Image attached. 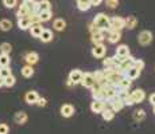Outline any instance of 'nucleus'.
I'll return each instance as SVG.
<instances>
[{
  "label": "nucleus",
  "instance_id": "1",
  "mask_svg": "<svg viewBox=\"0 0 155 134\" xmlns=\"http://www.w3.org/2000/svg\"><path fill=\"white\" fill-rule=\"evenodd\" d=\"M92 23H93V24L96 26L99 30H101V31H107V32H108L109 30H111L109 17L107 16L105 14H103V12L97 14L96 16H94V19H93V22H92Z\"/></svg>",
  "mask_w": 155,
  "mask_h": 134
},
{
  "label": "nucleus",
  "instance_id": "2",
  "mask_svg": "<svg viewBox=\"0 0 155 134\" xmlns=\"http://www.w3.org/2000/svg\"><path fill=\"white\" fill-rule=\"evenodd\" d=\"M135 59H136V58H134L131 54H130L128 56H126V58H121L120 64L116 67V70L124 74V73H126V71L128 70V68H131V67L134 66V63H135Z\"/></svg>",
  "mask_w": 155,
  "mask_h": 134
},
{
  "label": "nucleus",
  "instance_id": "3",
  "mask_svg": "<svg viewBox=\"0 0 155 134\" xmlns=\"http://www.w3.org/2000/svg\"><path fill=\"white\" fill-rule=\"evenodd\" d=\"M153 39H154L153 32L148 31V30H144V31L139 32V35H138V42L140 46H150V44L153 43Z\"/></svg>",
  "mask_w": 155,
  "mask_h": 134
},
{
  "label": "nucleus",
  "instance_id": "4",
  "mask_svg": "<svg viewBox=\"0 0 155 134\" xmlns=\"http://www.w3.org/2000/svg\"><path fill=\"white\" fill-rule=\"evenodd\" d=\"M109 23H111V30H116V31H121L126 28V19L121 16H113L109 17Z\"/></svg>",
  "mask_w": 155,
  "mask_h": 134
},
{
  "label": "nucleus",
  "instance_id": "5",
  "mask_svg": "<svg viewBox=\"0 0 155 134\" xmlns=\"http://www.w3.org/2000/svg\"><path fill=\"white\" fill-rule=\"evenodd\" d=\"M80 85H82L85 89H92L94 85H96V79H94L93 74L92 73H84L82 74V78Z\"/></svg>",
  "mask_w": 155,
  "mask_h": 134
},
{
  "label": "nucleus",
  "instance_id": "6",
  "mask_svg": "<svg viewBox=\"0 0 155 134\" xmlns=\"http://www.w3.org/2000/svg\"><path fill=\"white\" fill-rule=\"evenodd\" d=\"M82 71L80 70H71L70 74H69V79H68V85L71 86V85H78L81 82V78H82Z\"/></svg>",
  "mask_w": 155,
  "mask_h": 134
},
{
  "label": "nucleus",
  "instance_id": "7",
  "mask_svg": "<svg viewBox=\"0 0 155 134\" xmlns=\"http://www.w3.org/2000/svg\"><path fill=\"white\" fill-rule=\"evenodd\" d=\"M107 107V103L104 99H93V102L91 103V110L96 114H101L104 109Z\"/></svg>",
  "mask_w": 155,
  "mask_h": 134
},
{
  "label": "nucleus",
  "instance_id": "8",
  "mask_svg": "<svg viewBox=\"0 0 155 134\" xmlns=\"http://www.w3.org/2000/svg\"><path fill=\"white\" fill-rule=\"evenodd\" d=\"M105 52H107V47L104 46L103 43L100 44H94V47L92 48V55L97 59H101L105 56Z\"/></svg>",
  "mask_w": 155,
  "mask_h": 134
},
{
  "label": "nucleus",
  "instance_id": "9",
  "mask_svg": "<svg viewBox=\"0 0 155 134\" xmlns=\"http://www.w3.org/2000/svg\"><path fill=\"white\" fill-rule=\"evenodd\" d=\"M107 39H108V42H109V43H112V44L117 43V42L121 39V31L109 30V31L107 32Z\"/></svg>",
  "mask_w": 155,
  "mask_h": 134
},
{
  "label": "nucleus",
  "instance_id": "10",
  "mask_svg": "<svg viewBox=\"0 0 155 134\" xmlns=\"http://www.w3.org/2000/svg\"><path fill=\"white\" fill-rule=\"evenodd\" d=\"M130 95H131V98L134 99V102H135V103L143 102V101H144V98H146V93L142 90V89H136V90L131 91Z\"/></svg>",
  "mask_w": 155,
  "mask_h": 134
},
{
  "label": "nucleus",
  "instance_id": "11",
  "mask_svg": "<svg viewBox=\"0 0 155 134\" xmlns=\"http://www.w3.org/2000/svg\"><path fill=\"white\" fill-rule=\"evenodd\" d=\"M74 106L70 105V103H65V105L61 106V115L64 118H70L71 115H74Z\"/></svg>",
  "mask_w": 155,
  "mask_h": 134
},
{
  "label": "nucleus",
  "instance_id": "12",
  "mask_svg": "<svg viewBox=\"0 0 155 134\" xmlns=\"http://www.w3.org/2000/svg\"><path fill=\"white\" fill-rule=\"evenodd\" d=\"M92 98L93 99H104L105 101V98H104V89L103 86L100 85H94L93 87H92Z\"/></svg>",
  "mask_w": 155,
  "mask_h": 134
},
{
  "label": "nucleus",
  "instance_id": "13",
  "mask_svg": "<svg viewBox=\"0 0 155 134\" xmlns=\"http://www.w3.org/2000/svg\"><path fill=\"white\" fill-rule=\"evenodd\" d=\"M22 4L30 11V14H38V2L37 0H23Z\"/></svg>",
  "mask_w": 155,
  "mask_h": 134
},
{
  "label": "nucleus",
  "instance_id": "14",
  "mask_svg": "<svg viewBox=\"0 0 155 134\" xmlns=\"http://www.w3.org/2000/svg\"><path fill=\"white\" fill-rule=\"evenodd\" d=\"M140 73H142V70H139L138 67L132 66L131 68H128V70L126 71V73H124V75H126L128 79L134 80V79H138V78H139V75H140Z\"/></svg>",
  "mask_w": 155,
  "mask_h": 134
},
{
  "label": "nucleus",
  "instance_id": "15",
  "mask_svg": "<svg viewBox=\"0 0 155 134\" xmlns=\"http://www.w3.org/2000/svg\"><path fill=\"white\" fill-rule=\"evenodd\" d=\"M91 35H92V38H91L92 43L93 44H100V43H103L104 42V39H105L107 31H99V32H94V34H91Z\"/></svg>",
  "mask_w": 155,
  "mask_h": 134
},
{
  "label": "nucleus",
  "instance_id": "16",
  "mask_svg": "<svg viewBox=\"0 0 155 134\" xmlns=\"http://www.w3.org/2000/svg\"><path fill=\"white\" fill-rule=\"evenodd\" d=\"M28 30H30V34L34 38H39L45 28L42 27V23H34V24H31V27H30Z\"/></svg>",
  "mask_w": 155,
  "mask_h": 134
},
{
  "label": "nucleus",
  "instance_id": "17",
  "mask_svg": "<svg viewBox=\"0 0 155 134\" xmlns=\"http://www.w3.org/2000/svg\"><path fill=\"white\" fill-rule=\"evenodd\" d=\"M28 120V117H27V113L26 111H18V113H15V115H14V121H15V123H18V125H25L26 122H27Z\"/></svg>",
  "mask_w": 155,
  "mask_h": 134
},
{
  "label": "nucleus",
  "instance_id": "18",
  "mask_svg": "<svg viewBox=\"0 0 155 134\" xmlns=\"http://www.w3.org/2000/svg\"><path fill=\"white\" fill-rule=\"evenodd\" d=\"M93 76H94V79H96L97 85L103 86V85H105V83H108L107 82V76H105V74H104L103 70H96L93 73Z\"/></svg>",
  "mask_w": 155,
  "mask_h": 134
},
{
  "label": "nucleus",
  "instance_id": "19",
  "mask_svg": "<svg viewBox=\"0 0 155 134\" xmlns=\"http://www.w3.org/2000/svg\"><path fill=\"white\" fill-rule=\"evenodd\" d=\"M38 98H39V95H38V93L37 91H34V90L27 91L26 95H25V99H26V102H27L28 105H35L37 101H38Z\"/></svg>",
  "mask_w": 155,
  "mask_h": 134
},
{
  "label": "nucleus",
  "instance_id": "20",
  "mask_svg": "<svg viewBox=\"0 0 155 134\" xmlns=\"http://www.w3.org/2000/svg\"><path fill=\"white\" fill-rule=\"evenodd\" d=\"M25 61H26V63L27 64H35V63H38V61H39V55H38L37 52H34V51H31V52H27L25 55Z\"/></svg>",
  "mask_w": 155,
  "mask_h": 134
},
{
  "label": "nucleus",
  "instance_id": "21",
  "mask_svg": "<svg viewBox=\"0 0 155 134\" xmlns=\"http://www.w3.org/2000/svg\"><path fill=\"white\" fill-rule=\"evenodd\" d=\"M115 55H117L119 58H126V56H128L130 55V48H128V46H126V44H120V46H117Z\"/></svg>",
  "mask_w": 155,
  "mask_h": 134
},
{
  "label": "nucleus",
  "instance_id": "22",
  "mask_svg": "<svg viewBox=\"0 0 155 134\" xmlns=\"http://www.w3.org/2000/svg\"><path fill=\"white\" fill-rule=\"evenodd\" d=\"M53 32L50 31V30H47V28H45L43 31H42V34H41V36H39V39L43 42V43H49V42H51L53 40Z\"/></svg>",
  "mask_w": 155,
  "mask_h": 134
},
{
  "label": "nucleus",
  "instance_id": "23",
  "mask_svg": "<svg viewBox=\"0 0 155 134\" xmlns=\"http://www.w3.org/2000/svg\"><path fill=\"white\" fill-rule=\"evenodd\" d=\"M131 79H128L126 75L124 76H121V79L119 80V83H117V87L119 89H121V90H128V89L131 87Z\"/></svg>",
  "mask_w": 155,
  "mask_h": 134
},
{
  "label": "nucleus",
  "instance_id": "24",
  "mask_svg": "<svg viewBox=\"0 0 155 134\" xmlns=\"http://www.w3.org/2000/svg\"><path fill=\"white\" fill-rule=\"evenodd\" d=\"M77 8H78L80 11H82V12H85V11H89L92 8L91 3H89V0H77Z\"/></svg>",
  "mask_w": 155,
  "mask_h": 134
},
{
  "label": "nucleus",
  "instance_id": "25",
  "mask_svg": "<svg viewBox=\"0 0 155 134\" xmlns=\"http://www.w3.org/2000/svg\"><path fill=\"white\" fill-rule=\"evenodd\" d=\"M101 117H103L104 121H112L113 117H115V111H113L112 109H108V107H105V109L101 111Z\"/></svg>",
  "mask_w": 155,
  "mask_h": 134
},
{
  "label": "nucleus",
  "instance_id": "26",
  "mask_svg": "<svg viewBox=\"0 0 155 134\" xmlns=\"http://www.w3.org/2000/svg\"><path fill=\"white\" fill-rule=\"evenodd\" d=\"M18 27L19 30H28L31 27V22H30L28 17H22V19H18Z\"/></svg>",
  "mask_w": 155,
  "mask_h": 134
},
{
  "label": "nucleus",
  "instance_id": "27",
  "mask_svg": "<svg viewBox=\"0 0 155 134\" xmlns=\"http://www.w3.org/2000/svg\"><path fill=\"white\" fill-rule=\"evenodd\" d=\"M20 73H22V75L25 76V78H31V76L34 75V68H32L31 64H26V66L22 67Z\"/></svg>",
  "mask_w": 155,
  "mask_h": 134
},
{
  "label": "nucleus",
  "instance_id": "28",
  "mask_svg": "<svg viewBox=\"0 0 155 134\" xmlns=\"http://www.w3.org/2000/svg\"><path fill=\"white\" fill-rule=\"evenodd\" d=\"M38 15H39V20H41V23L49 22V20L53 17V12H51V10L41 11V12H38Z\"/></svg>",
  "mask_w": 155,
  "mask_h": 134
},
{
  "label": "nucleus",
  "instance_id": "29",
  "mask_svg": "<svg viewBox=\"0 0 155 134\" xmlns=\"http://www.w3.org/2000/svg\"><path fill=\"white\" fill-rule=\"evenodd\" d=\"M28 16H30V11L23 4H20L16 11V17L18 19H22V17H28Z\"/></svg>",
  "mask_w": 155,
  "mask_h": 134
},
{
  "label": "nucleus",
  "instance_id": "30",
  "mask_svg": "<svg viewBox=\"0 0 155 134\" xmlns=\"http://www.w3.org/2000/svg\"><path fill=\"white\" fill-rule=\"evenodd\" d=\"M47 10H51V3L49 0H39L38 2V12L47 11Z\"/></svg>",
  "mask_w": 155,
  "mask_h": 134
},
{
  "label": "nucleus",
  "instance_id": "31",
  "mask_svg": "<svg viewBox=\"0 0 155 134\" xmlns=\"http://www.w3.org/2000/svg\"><path fill=\"white\" fill-rule=\"evenodd\" d=\"M53 27H54V30H57V31H64L65 27H66V22L64 19H61V17H58V19L54 20Z\"/></svg>",
  "mask_w": 155,
  "mask_h": 134
},
{
  "label": "nucleus",
  "instance_id": "32",
  "mask_svg": "<svg viewBox=\"0 0 155 134\" xmlns=\"http://www.w3.org/2000/svg\"><path fill=\"white\" fill-rule=\"evenodd\" d=\"M136 26H138V20H136L135 16H128L126 19V28L134 30Z\"/></svg>",
  "mask_w": 155,
  "mask_h": 134
},
{
  "label": "nucleus",
  "instance_id": "33",
  "mask_svg": "<svg viewBox=\"0 0 155 134\" xmlns=\"http://www.w3.org/2000/svg\"><path fill=\"white\" fill-rule=\"evenodd\" d=\"M12 28V22L8 19H2L0 20V30L2 31H10Z\"/></svg>",
  "mask_w": 155,
  "mask_h": 134
},
{
  "label": "nucleus",
  "instance_id": "34",
  "mask_svg": "<svg viewBox=\"0 0 155 134\" xmlns=\"http://www.w3.org/2000/svg\"><path fill=\"white\" fill-rule=\"evenodd\" d=\"M146 118V111L143 109H139L136 110V111H134V120H135L136 122H140Z\"/></svg>",
  "mask_w": 155,
  "mask_h": 134
},
{
  "label": "nucleus",
  "instance_id": "35",
  "mask_svg": "<svg viewBox=\"0 0 155 134\" xmlns=\"http://www.w3.org/2000/svg\"><path fill=\"white\" fill-rule=\"evenodd\" d=\"M11 50H12V47H11V44L7 43V42L0 44V54H7V55H10Z\"/></svg>",
  "mask_w": 155,
  "mask_h": 134
},
{
  "label": "nucleus",
  "instance_id": "36",
  "mask_svg": "<svg viewBox=\"0 0 155 134\" xmlns=\"http://www.w3.org/2000/svg\"><path fill=\"white\" fill-rule=\"evenodd\" d=\"M15 82H16V78H15L12 74L4 78V86L5 87H12V86L15 85Z\"/></svg>",
  "mask_w": 155,
  "mask_h": 134
},
{
  "label": "nucleus",
  "instance_id": "37",
  "mask_svg": "<svg viewBox=\"0 0 155 134\" xmlns=\"http://www.w3.org/2000/svg\"><path fill=\"white\" fill-rule=\"evenodd\" d=\"M10 55H7V54H0V67L2 66H10Z\"/></svg>",
  "mask_w": 155,
  "mask_h": 134
},
{
  "label": "nucleus",
  "instance_id": "38",
  "mask_svg": "<svg viewBox=\"0 0 155 134\" xmlns=\"http://www.w3.org/2000/svg\"><path fill=\"white\" fill-rule=\"evenodd\" d=\"M11 68L10 66H2L0 67V76H3V78H5V76H8V75H11Z\"/></svg>",
  "mask_w": 155,
  "mask_h": 134
},
{
  "label": "nucleus",
  "instance_id": "39",
  "mask_svg": "<svg viewBox=\"0 0 155 134\" xmlns=\"http://www.w3.org/2000/svg\"><path fill=\"white\" fill-rule=\"evenodd\" d=\"M16 4H18V0H3V5H4L5 8H8V10L15 8Z\"/></svg>",
  "mask_w": 155,
  "mask_h": 134
},
{
  "label": "nucleus",
  "instance_id": "40",
  "mask_svg": "<svg viewBox=\"0 0 155 134\" xmlns=\"http://www.w3.org/2000/svg\"><path fill=\"white\" fill-rule=\"evenodd\" d=\"M103 66L104 68H109V67H115V62H113V56L111 58H105L103 61ZM116 68V67H115Z\"/></svg>",
  "mask_w": 155,
  "mask_h": 134
},
{
  "label": "nucleus",
  "instance_id": "41",
  "mask_svg": "<svg viewBox=\"0 0 155 134\" xmlns=\"http://www.w3.org/2000/svg\"><path fill=\"white\" fill-rule=\"evenodd\" d=\"M105 5L113 10V8H116L119 5V0H105Z\"/></svg>",
  "mask_w": 155,
  "mask_h": 134
},
{
  "label": "nucleus",
  "instance_id": "42",
  "mask_svg": "<svg viewBox=\"0 0 155 134\" xmlns=\"http://www.w3.org/2000/svg\"><path fill=\"white\" fill-rule=\"evenodd\" d=\"M28 19H30V22H31V24H34V23H41L39 15H38V14H30Z\"/></svg>",
  "mask_w": 155,
  "mask_h": 134
},
{
  "label": "nucleus",
  "instance_id": "43",
  "mask_svg": "<svg viewBox=\"0 0 155 134\" xmlns=\"http://www.w3.org/2000/svg\"><path fill=\"white\" fill-rule=\"evenodd\" d=\"M10 132V127L7 123H0V134H8Z\"/></svg>",
  "mask_w": 155,
  "mask_h": 134
},
{
  "label": "nucleus",
  "instance_id": "44",
  "mask_svg": "<svg viewBox=\"0 0 155 134\" xmlns=\"http://www.w3.org/2000/svg\"><path fill=\"white\" fill-rule=\"evenodd\" d=\"M123 102H124V106H134V105H135V102H134V99L131 98L130 94H128V97L123 101Z\"/></svg>",
  "mask_w": 155,
  "mask_h": 134
},
{
  "label": "nucleus",
  "instance_id": "45",
  "mask_svg": "<svg viewBox=\"0 0 155 134\" xmlns=\"http://www.w3.org/2000/svg\"><path fill=\"white\" fill-rule=\"evenodd\" d=\"M134 66L138 67L139 70H143V68H144V62H143L142 59H135V63H134Z\"/></svg>",
  "mask_w": 155,
  "mask_h": 134
},
{
  "label": "nucleus",
  "instance_id": "46",
  "mask_svg": "<svg viewBox=\"0 0 155 134\" xmlns=\"http://www.w3.org/2000/svg\"><path fill=\"white\" fill-rule=\"evenodd\" d=\"M46 103H47V101L45 99V98H38V101H37L35 105H38L39 107H43V106H46Z\"/></svg>",
  "mask_w": 155,
  "mask_h": 134
},
{
  "label": "nucleus",
  "instance_id": "47",
  "mask_svg": "<svg viewBox=\"0 0 155 134\" xmlns=\"http://www.w3.org/2000/svg\"><path fill=\"white\" fill-rule=\"evenodd\" d=\"M89 3H91L92 7H97V5H100L103 3V0H89Z\"/></svg>",
  "mask_w": 155,
  "mask_h": 134
},
{
  "label": "nucleus",
  "instance_id": "48",
  "mask_svg": "<svg viewBox=\"0 0 155 134\" xmlns=\"http://www.w3.org/2000/svg\"><path fill=\"white\" fill-rule=\"evenodd\" d=\"M150 103H151L153 106H155V93L150 95Z\"/></svg>",
  "mask_w": 155,
  "mask_h": 134
},
{
  "label": "nucleus",
  "instance_id": "49",
  "mask_svg": "<svg viewBox=\"0 0 155 134\" xmlns=\"http://www.w3.org/2000/svg\"><path fill=\"white\" fill-rule=\"evenodd\" d=\"M3 86H4V78L0 76V87H3Z\"/></svg>",
  "mask_w": 155,
  "mask_h": 134
},
{
  "label": "nucleus",
  "instance_id": "50",
  "mask_svg": "<svg viewBox=\"0 0 155 134\" xmlns=\"http://www.w3.org/2000/svg\"><path fill=\"white\" fill-rule=\"evenodd\" d=\"M153 113H154V114H155V106H154V109H153Z\"/></svg>",
  "mask_w": 155,
  "mask_h": 134
}]
</instances>
